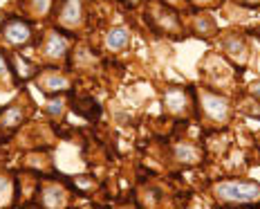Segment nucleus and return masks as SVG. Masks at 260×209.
<instances>
[{"instance_id":"2","label":"nucleus","mask_w":260,"mask_h":209,"mask_svg":"<svg viewBox=\"0 0 260 209\" xmlns=\"http://www.w3.org/2000/svg\"><path fill=\"white\" fill-rule=\"evenodd\" d=\"M200 103H202V111L209 119L213 122H222L224 124L229 119V101L220 95H213V92H202L200 95Z\"/></svg>"},{"instance_id":"17","label":"nucleus","mask_w":260,"mask_h":209,"mask_svg":"<svg viewBox=\"0 0 260 209\" xmlns=\"http://www.w3.org/2000/svg\"><path fill=\"white\" fill-rule=\"evenodd\" d=\"M61 108H63L61 101H52L50 106H47V113H50V115H58V113H61Z\"/></svg>"},{"instance_id":"21","label":"nucleus","mask_w":260,"mask_h":209,"mask_svg":"<svg viewBox=\"0 0 260 209\" xmlns=\"http://www.w3.org/2000/svg\"><path fill=\"white\" fill-rule=\"evenodd\" d=\"M0 25H3V16H0Z\"/></svg>"},{"instance_id":"13","label":"nucleus","mask_w":260,"mask_h":209,"mask_svg":"<svg viewBox=\"0 0 260 209\" xmlns=\"http://www.w3.org/2000/svg\"><path fill=\"white\" fill-rule=\"evenodd\" d=\"M9 200H12V185H9L7 178L0 175V207H5Z\"/></svg>"},{"instance_id":"10","label":"nucleus","mask_w":260,"mask_h":209,"mask_svg":"<svg viewBox=\"0 0 260 209\" xmlns=\"http://www.w3.org/2000/svg\"><path fill=\"white\" fill-rule=\"evenodd\" d=\"M43 88L45 90H50V92H58V90H68V79L65 76H61V74H56V72H50V74H45L43 76Z\"/></svg>"},{"instance_id":"3","label":"nucleus","mask_w":260,"mask_h":209,"mask_svg":"<svg viewBox=\"0 0 260 209\" xmlns=\"http://www.w3.org/2000/svg\"><path fill=\"white\" fill-rule=\"evenodd\" d=\"M3 38L9 45H25V43L31 41V25L20 18L7 20L3 25Z\"/></svg>"},{"instance_id":"1","label":"nucleus","mask_w":260,"mask_h":209,"mask_svg":"<svg viewBox=\"0 0 260 209\" xmlns=\"http://www.w3.org/2000/svg\"><path fill=\"white\" fill-rule=\"evenodd\" d=\"M213 194L224 202H238V205H247V202L256 200L260 196V187L249 180H224L218 182Z\"/></svg>"},{"instance_id":"8","label":"nucleus","mask_w":260,"mask_h":209,"mask_svg":"<svg viewBox=\"0 0 260 209\" xmlns=\"http://www.w3.org/2000/svg\"><path fill=\"white\" fill-rule=\"evenodd\" d=\"M128 41H130V34L126 27H115V30H110L106 36V45H108V49H112V52L123 49L128 45Z\"/></svg>"},{"instance_id":"5","label":"nucleus","mask_w":260,"mask_h":209,"mask_svg":"<svg viewBox=\"0 0 260 209\" xmlns=\"http://www.w3.org/2000/svg\"><path fill=\"white\" fill-rule=\"evenodd\" d=\"M83 20V7L81 0H65L61 7V25L63 27H77Z\"/></svg>"},{"instance_id":"7","label":"nucleus","mask_w":260,"mask_h":209,"mask_svg":"<svg viewBox=\"0 0 260 209\" xmlns=\"http://www.w3.org/2000/svg\"><path fill=\"white\" fill-rule=\"evenodd\" d=\"M43 52H45L47 59H61V57H65V52H68V38H65L63 34H58V32H52V34L47 36Z\"/></svg>"},{"instance_id":"16","label":"nucleus","mask_w":260,"mask_h":209,"mask_svg":"<svg viewBox=\"0 0 260 209\" xmlns=\"http://www.w3.org/2000/svg\"><path fill=\"white\" fill-rule=\"evenodd\" d=\"M9 72H12V65H9L7 57H5V54L0 52V76H7Z\"/></svg>"},{"instance_id":"20","label":"nucleus","mask_w":260,"mask_h":209,"mask_svg":"<svg viewBox=\"0 0 260 209\" xmlns=\"http://www.w3.org/2000/svg\"><path fill=\"white\" fill-rule=\"evenodd\" d=\"M193 3H207V0H193Z\"/></svg>"},{"instance_id":"14","label":"nucleus","mask_w":260,"mask_h":209,"mask_svg":"<svg viewBox=\"0 0 260 209\" xmlns=\"http://www.w3.org/2000/svg\"><path fill=\"white\" fill-rule=\"evenodd\" d=\"M50 7H52V0H31V9L39 16H45L50 12Z\"/></svg>"},{"instance_id":"15","label":"nucleus","mask_w":260,"mask_h":209,"mask_svg":"<svg viewBox=\"0 0 260 209\" xmlns=\"http://www.w3.org/2000/svg\"><path fill=\"white\" fill-rule=\"evenodd\" d=\"M14 63H16V70H18V74H20V76H29V74H31V65L27 63L23 57H16V59H14Z\"/></svg>"},{"instance_id":"12","label":"nucleus","mask_w":260,"mask_h":209,"mask_svg":"<svg viewBox=\"0 0 260 209\" xmlns=\"http://www.w3.org/2000/svg\"><path fill=\"white\" fill-rule=\"evenodd\" d=\"M175 158L180 162L184 164H195L200 160V155H198V151H195L193 146H188V144H180V146H175Z\"/></svg>"},{"instance_id":"18","label":"nucleus","mask_w":260,"mask_h":209,"mask_svg":"<svg viewBox=\"0 0 260 209\" xmlns=\"http://www.w3.org/2000/svg\"><path fill=\"white\" fill-rule=\"evenodd\" d=\"M253 95H258V97H260V84L253 86Z\"/></svg>"},{"instance_id":"19","label":"nucleus","mask_w":260,"mask_h":209,"mask_svg":"<svg viewBox=\"0 0 260 209\" xmlns=\"http://www.w3.org/2000/svg\"><path fill=\"white\" fill-rule=\"evenodd\" d=\"M245 3H260V0H245Z\"/></svg>"},{"instance_id":"11","label":"nucleus","mask_w":260,"mask_h":209,"mask_svg":"<svg viewBox=\"0 0 260 209\" xmlns=\"http://www.w3.org/2000/svg\"><path fill=\"white\" fill-rule=\"evenodd\" d=\"M20 122H23V111L16 106L7 108V111H3V115H0V126H5V128H14Z\"/></svg>"},{"instance_id":"22","label":"nucleus","mask_w":260,"mask_h":209,"mask_svg":"<svg viewBox=\"0 0 260 209\" xmlns=\"http://www.w3.org/2000/svg\"><path fill=\"white\" fill-rule=\"evenodd\" d=\"M130 3H137V0H130Z\"/></svg>"},{"instance_id":"9","label":"nucleus","mask_w":260,"mask_h":209,"mask_svg":"<svg viewBox=\"0 0 260 209\" xmlns=\"http://www.w3.org/2000/svg\"><path fill=\"white\" fill-rule=\"evenodd\" d=\"M43 205L45 207H63L65 205V191L61 187H54V185H47L43 189V196H41Z\"/></svg>"},{"instance_id":"4","label":"nucleus","mask_w":260,"mask_h":209,"mask_svg":"<svg viewBox=\"0 0 260 209\" xmlns=\"http://www.w3.org/2000/svg\"><path fill=\"white\" fill-rule=\"evenodd\" d=\"M150 5H153V12H150L148 20L153 25H159L164 32H175L177 27H180L177 25L180 23V18H177V14L173 12L171 7H164V5L159 7V3H150Z\"/></svg>"},{"instance_id":"6","label":"nucleus","mask_w":260,"mask_h":209,"mask_svg":"<svg viewBox=\"0 0 260 209\" xmlns=\"http://www.w3.org/2000/svg\"><path fill=\"white\" fill-rule=\"evenodd\" d=\"M164 106H166V111L173 115H182L188 106L186 92L180 90V88H169V90L164 92Z\"/></svg>"}]
</instances>
